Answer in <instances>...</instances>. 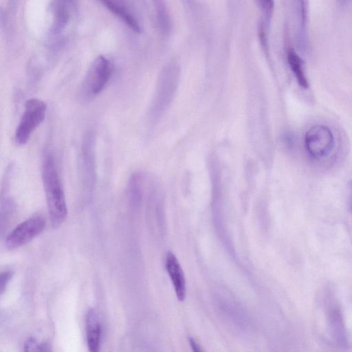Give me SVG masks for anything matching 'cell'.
Masks as SVG:
<instances>
[{"instance_id": "cell-1", "label": "cell", "mask_w": 352, "mask_h": 352, "mask_svg": "<svg viewBox=\"0 0 352 352\" xmlns=\"http://www.w3.org/2000/svg\"><path fill=\"white\" fill-rule=\"evenodd\" d=\"M42 180L51 224L61 225L67 215L65 193L53 156H45L42 164Z\"/></svg>"}, {"instance_id": "cell-2", "label": "cell", "mask_w": 352, "mask_h": 352, "mask_svg": "<svg viewBox=\"0 0 352 352\" xmlns=\"http://www.w3.org/2000/svg\"><path fill=\"white\" fill-rule=\"evenodd\" d=\"M47 111L45 102L40 99L30 98L24 105V110L15 131V140L25 144L32 132L43 122Z\"/></svg>"}, {"instance_id": "cell-3", "label": "cell", "mask_w": 352, "mask_h": 352, "mask_svg": "<svg viewBox=\"0 0 352 352\" xmlns=\"http://www.w3.org/2000/svg\"><path fill=\"white\" fill-rule=\"evenodd\" d=\"M113 72L111 61L104 56H97L86 75L83 90L88 97L100 94L108 83Z\"/></svg>"}, {"instance_id": "cell-4", "label": "cell", "mask_w": 352, "mask_h": 352, "mask_svg": "<svg viewBox=\"0 0 352 352\" xmlns=\"http://www.w3.org/2000/svg\"><path fill=\"white\" fill-rule=\"evenodd\" d=\"M45 219L34 216L18 224L7 236L6 245L12 250L30 242L45 228Z\"/></svg>"}, {"instance_id": "cell-5", "label": "cell", "mask_w": 352, "mask_h": 352, "mask_svg": "<svg viewBox=\"0 0 352 352\" xmlns=\"http://www.w3.org/2000/svg\"><path fill=\"white\" fill-rule=\"evenodd\" d=\"M305 143L310 155L315 158H321L327 155L333 149L334 138L327 126L318 124L307 131Z\"/></svg>"}, {"instance_id": "cell-6", "label": "cell", "mask_w": 352, "mask_h": 352, "mask_svg": "<svg viewBox=\"0 0 352 352\" xmlns=\"http://www.w3.org/2000/svg\"><path fill=\"white\" fill-rule=\"evenodd\" d=\"M324 305L328 325L333 338L340 346H346L347 338L342 314L331 292H327Z\"/></svg>"}, {"instance_id": "cell-7", "label": "cell", "mask_w": 352, "mask_h": 352, "mask_svg": "<svg viewBox=\"0 0 352 352\" xmlns=\"http://www.w3.org/2000/svg\"><path fill=\"white\" fill-rule=\"evenodd\" d=\"M166 268L173 283L177 299L183 301L186 293V280L179 261L171 252H168L166 254Z\"/></svg>"}, {"instance_id": "cell-8", "label": "cell", "mask_w": 352, "mask_h": 352, "mask_svg": "<svg viewBox=\"0 0 352 352\" xmlns=\"http://www.w3.org/2000/svg\"><path fill=\"white\" fill-rule=\"evenodd\" d=\"M86 334L89 351H98L101 342L102 326L98 315L94 309H90L87 314Z\"/></svg>"}, {"instance_id": "cell-9", "label": "cell", "mask_w": 352, "mask_h": 352, "mask_svg": "<svg viewBox=\"0 0 352 352\" xmlns=\"http://www.w3.org/2000/svg\"><path fill=\"white\" fill-rule=\"evenodd\" d=\"M111 12L120 18L126 25L137 33L141 32L140 26L129 10L124 0H99Z\"/></svg>"}, {"instance_id": "cell-10", "label": "cell", "mask_w": 352, "mask_h": 352, "mask_svg": "<svg viewBox=\"0 0 352 352\" xmlns=\"http://www.w3.org/2000/svg\"><path fill=\"white\" fill-rule=\"evenodd\" d=\"M72 2L69 0H54L52 9L53 13L52 31L58 32L67 24L69 18V8Z\"/></svg>"}, {"instance_id": "cell-11", "label": "cell", "mask_w": 352, "mask_h": 352, "mask_svg": "<svg viewBox=\"0 0 352 352\" xmlns=\"http://www.w3.org/2000/svg\"><path fill=\"white\" fill-rule=\"evenodd\" d=\"M287 60L300 86L307 88L308 82L303 69L302 61L293 49L288 51Z\"/></svg>"}, {"instance_id": "cell-12", "label": "cell", "mask_w": 352, "mask_h": 352, "mask_svg": "<svg viewBox=\"0 0 352 352\" xmlns=\"http://www.w3.org/2000/svg\"><path fill=\"white\" fill-rule=\"evenodd\" d=\"M256 1L263 12V21L268 26L273 12L274 0H256Z\"/></svg>"}, {"instance_id": "cell-13", "label": "cell", "mask_w": 352, "mask_h": 352, "mask_svg": "<svg viewBox=\"0 0 352 352\" xmlns=\"http://www.w3.org/2000/svg\"><path fill=\"white\" fill-rule=\"evenodd\" d=\"M24 350L25 351H49L50 346L44 342H38L34 338H29L24 344Z\"/></svg>"}, {"instance_id": "cell-14", "label": "cell", "mask_w": 352, "mask_h": 352, "mask_svg": "<svg viewBox=\"0 0 352 352\" xmlns=\"http://www.w3.org/2000/svg\"><path fill=\"white\" fill-rule=\"evenodd\" d=\"M12 276V272L9 270L4 271V272H1V277H0L1 294H2L4 292Z\"/></svg>"}, {"instance_id": "cell-15", "label": "cell", "mask_w": 352, "mask_h": 352, "mask_svg": "<svg viewBox=\"0 0 352 352\" xmlns=\"http://www.w3.org/2000/svg\"><path fill=\"white\" fill-rule=\"evenodd\" d=\"M300 7V25L302 29L306 27L307 21V6L305 0H298Z\"/></svg>"}, {"instance_id": "cell-16", "label": "cell", "mask_w": 352, "mask_h": 352, "mask_svg": "<svg viewBox=\"0 0 352 352\" xmlns=\"http://www.w3.org/2000/svg\"><path fill=\"white\" fill-rule=\"evenodd\" d=\"M189 343H190L193 351H195V352L201 351V349L200 346L192 338H189Z\"/></svg>"}, {"instance_id": "cell-17", "label": "cell", "mask_w": 352, "mask_h": 352, "mask_svg": "<svg viewBox=\"0 0 352 352\" xmlns=\"http://www.w3.org/2000/svg\"><path fill=\"white\" fill-rule=\"evenodd\" d=\"M350 190L351 191V195H352V181L351 182V184H350Z\"/></svg>"}, {"instance_id": "cell-18", "label": "cell", "mask_w": 352, "mask_h": 352, "mask_svg": "<svg viewBox=\"0 0 352 352\" xmlns=\"http://www.w3.org/2000/svg\"><path fill=\"white\" fill-rule=\"evenodd\" d=\"M69 1H71L72 2H73L74 0H69Z\"/></svg>"}]
</instances>
